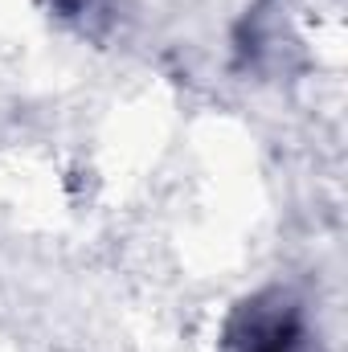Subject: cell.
Listing matches in <instances>:
<instances>
[{
	"instance_id": "cell-1",
	"label": "cell",
	"mask_w": 348,
	"mask_h": 352,
	"mask_svg": "<svg viewBox=\"0 0 348 352\" xmlns=\"http://www.w3.org/2000/svg\"><path fill=\"white\" fill-rule=\"evenodd\" d=\"M226 352H324L307 307L291 291H259L242 299L226 324Z\"/></svg>"
},
{
	"instance_id": "cell-2",
	"label": "cell",
	"mask_w": 348,
	"mask_h": 352,
	"mask_svg": "<svg viewBox=\"0 0 348 352\" xmlns=\"http://www.w3.org/2000/svg\"><path fill=\"white\" fill-rule=\"evenodd\" d=\"M98 0H50V8H58L62 16H87Z\"/></svg>"
}]
</instances>
